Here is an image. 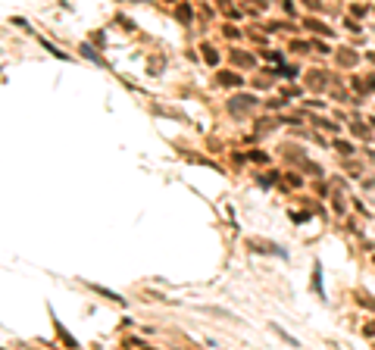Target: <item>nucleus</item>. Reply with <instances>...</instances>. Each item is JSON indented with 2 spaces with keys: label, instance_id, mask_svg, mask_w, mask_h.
I'll list each match as a JSON object with an SVG mask.
<instances>
[]
</instances>
